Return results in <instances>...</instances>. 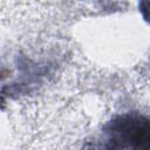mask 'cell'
Masks as SVG:
<instances>
[{
	"label": "cell",
	"mask_w": 150,
	"mask_h": 150,
	"mask_svg": "<svg viewBox=\"0 0 150 150\" xmlns=\"http://www.w3.org/2000/svg\"><path fill=\"white\" fill-rule=\"evenodd\" d=\"M88 150H150V112L130 110L114 115Z\"/></svg>",
	"instance_id": "6da1fadb"
},
{
	"label": "cell",
	"mask_w": 150,
	"mask_h": 150,
	"mask_svg": "<svg viewBox=\"0 0 150 150\" xmlns=\"http://www.w3.org/2000/svg\"><path fill=\"white\" fill-rule=\"evenodd\" d=\"M139 12L143 15L144 20L150 22V2H141L139 4Z\"/></svg>",
	"instance_id": "7a4b0ae2"
}]
</instances>
